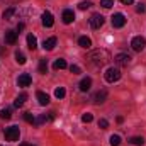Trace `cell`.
I'll return each mask as SVG.
<instances>
[{
    "label": "cell",
    "instance_id": "cell-32",
    "mask_svg": "<svg viewBox=\"0 0 146 146\" xmlns=\"http://www.w3.org/2000/svg\"><path fill=\"white\" fill-rule=\"evenodd\" d=\"M70 72H72L73 75H78V73H82V70H80V66H76V65H72V66H70Z\"/></svg>",
    "mask_w": 146,
    "mask_h": 146
},
{
    "label": "cell",
    "instance_id": "cell-2",
    "mask_svg": "<svg viewBox=\"0 0 146 146\" xmlns=\"http://www.w3.org/2000/svg\"><path fill=\"white\" fill-rule=\"evenodd\" d=\"M121 70L117 68V66H110L107 68V72L104 73V76H106V82H109V83H114V82H117V80H121Z\"/></svg>",
    "mask_w": 146,
    "mask_h": 146
},
{
    "label": "cell",
    "instance_id": "cell-3",
    "mask_svg": "<svg viewBox=\"0 0 146 146\" xmlns=\"http://www.w3.org/2000/svg\"><path fill=\"white\" fill-rule=\"evenodd\" d=\"M3 134H5V139H7V141H19L21 131H19L17 126H10V127H7V129L3 131Z\"/></svg>",
    "mask_w": 146,
    "mask_h": 146
},
{
    "label": "cell",
    "instance_id": "cell-15",
    "mask_svg": "<svg viewBox=\"0 0 146 146\" xmlns=\"http://www.w3.org/2000/svg\"><path fill=\"white\" fill-rule=\"evenodd\" d=\"M90 87H92V78L85 76V78L80 82V90H82V92H88V90H90Z\"/></svg>",
    "mask_w": 146,
    "mask_h": 146
},
{
    "label": "cell",
    "instance_id": "cell-37",
    "mask_svg": "<svg viewBox=\"0 0 146 146\" xmlns=\"http://www.w3.org/2000/svg\"><path fill=\"white\" fill-rule=\"evenodd\" d=\"M31 146H33V145H31Z\"/></svg>",
    "mask_w": 146,
    "mask_h": 146
},
{
    "label": "cell",
    "instance_id": "cell-25",
    "mask_svg": "<svg viewBox=\"0 0 146 146\" xmlns=\"http://www.w3.org/2000/svg\"><path fill=\"white\" fill-rule=\"evenodd\" d=\"M65 95H66V90H65L63 87H58V88L54 90V97H56V99H65Z\"/></svg>",
    "mask_w": 146,
    "mask_h": 146
},
{
    "label": "cell",
    "instance_id": "cell-6",
    "mask_svg": "<svg viewBox=\"0 0 146 146\" xmlns=\"http://www.w3.org/2000/svg\"><path fill=\"white\" fill-rule=\"evenodd\" d=\"M104 15H100V14H94L92 17H90V26H92V29H100L102 26H104Z\"/></svg>",
    "mask_w": 146,
    "mask_h": 146
},
{
    "label": "cell",
    "instance_id": "cell-33",
    "mask_svg": "<svg viewBox=\"0 0 146 146\" xmlns=\"http://www.w3.org/2000/svg\"><path fill=\"white\" fill-rule=\"evenodd\" d=\"M145 10H146L145 3H139V5L136 7V12H138V14H145Z\"/></svg>",
    "mask_w": 146,
    "mask_h": 146
},
{
    "label": "cell",
    "instance_id": "cell-29",
    "mask_svg": "<svg viewBox=\"0 0 146 146\" xmlns=\"http://www.w3.org/2000/svg\"><path fill=\"white\" fill-rule=\"evenodd\" d=\"M100 5H102L104 9H110V7L114 5V0H100Z\"/></svg>",
    "mask_w": 146,
    "mask_h": 146
},
{
    "label": "cell",
    "instance_id": "cell-8",
    "mask_svg": "<svg viewBox=\"0 0 146 146\" xmlns=\"http://www.w3.org/2000/svg\"><path fill=\"white\" fill-rule=\"evenodd\" d=\"M17 15H21V10H19L17 7H10V9H7V10L3 12V19H5V21H14Z\"/></svg>",
    "mask_w": 146,
    "mask_h": 146
},
{
    "label": "cell",
    "instance_id": "cell-30",
    "mask_svg": "<svg viewBox=\"0 0 146 146\" xmlns=\"http://www.w3.org/2000/svg\"><path fill=\"white\" fill-rule=\"evenodd\" d=\"M82 121H83V122H92V121H94V115L87 112V114H83V115H82Z\"/></svg>",
    "mask_w": 146,
    "mask_h": 146
},
{
    "label": "cell",
    "instance_id": "cell-11",
    "mask_svg": "<svg viewBox=\"0 0 146 146\" xmlns=\"http://www.w3.org/2000/svg\"><path fill=\"white\" fill-rule=\"evenodd\" d=\"M61 19H63V22H65V24H72L73 21H75V12H73L72 9H65V10H63Z\"/></svg>",
    "mask_w": 146,
    "mask_h": 146
},
{
    "label": "cell",
    "instance_id": "cell-12",
    "mask_svg": "<svg viewBox=\"0 0 146 146\" xmlns=\"http://www.w3.org/2000/svg\"><path fill=\"white\" fill-rule=\"evenodd\" d=\"M107 99V90H99L95 95H94V102L95 104H104Z\"/></svg>",
    "mask_w": 146,
    "mask_h": 146
},
{
    "label": "cell",
    "instance_id": "cell-7",
    "mask_svg": "<svg viewBox=\"0 0 146 146\" xmlns=\"http://www.w3.org/2000/svg\"><path fill=\"white\" fill-rule=\"evenodd\" d=\"M124 24H126V17H124V14H121V12H117V14H114L112 15V26L114 27H124Z\"/></svg>",
    "mask_w": 146,
    "mask_h": 146
},
{
    "label": "cell",
    "instance_id": "cell-1",
    "mask_svg": "<svg viewBox=\"0 0 146 146\" xmlns=\"http://www.w3.org/2000/svg\"><path fill=\"white\" fill-rule=\"evenodd\" d=\"M88 61H90L92 66L100 68V66H106L110 61V54L107 49H95L88 54Z\"/></svg>",
    "mask_w": 146,
    "mask_h": 146
},
{
    "label": "cell",
    "instance_id": "cell-24",
    "mask_svg": "<svg viewBox=\"0 0 146 146\" xmlns=\"http://www.w3.org/2000/svg\"><path fill=\"white\" fill-rule=\"evenodd\" d=\"M109 143H110V146H119L121 145V136L119 134H112L109 138Z\"/></svg>",
    "mask_w": 146,
    "mask_h": 146
},
{
    "label": "cell",
    "instance_id": "cell-13",
    "mask_svg": "<svg viewBox=\"0 0 146 146\" xmlns=\"http://www.w3.org/2000/svg\"><path fill=\"white\" fill-rule=\"evenodd\" d=\"M15 41H17V33L15 31H12V29L5 31V42L7 44H15Z\"/></svg>",
    "mask_w": 146,
    "mask_h": 146
},
{
    "label": "cell",
    "instance_id": "cell-16",
    "mask_svg": "<svg viewBox=\"0 0 146 146\" xmlns=\"http://www.w3.org/2000/svg\"><path fill=\"white\" fill-rule=\"evenodd\" d=\"M42 46H44V49L53 51V49H54V46H56V37H49V39H46V41L42 42Z\"/></svg>",
    "mask_w": 146,
    "mask_h": 146
},
{
    "label": "cell",
    "instance_id": "cell-4",
    "mask_svg": "<svg viewBox=\"0 0 146 146\" xmlns=\"http://www.w3.org/2000/svg\"><path fill=\"white\" fill-rule=\"evenodd\" d=\"M131 48L134 49V51H138V53H141L143 49L146 48V39L143 36H136L133 37V41H131Z\"/></svg>",
    "mask_w": 146,
    "mask_h": 146
},
{
    "label": "cell",
    "instance_id": "cell-26",
    "mask_svg": "<svg viewBox=\"0 0 146 146\" xmlns=\"http://www.w3.org/2000/svg\"><path fill=\"white\" fill-rule=\"evenodd\" d=\"M24 121L29 122V124H36V117H34L31 112H26V114H24Z\"/></svg>",
    "mask_w": 146,
    "mask_h": 146
},
{
    "label": "cell",
    "instance_id": "cell-27",
    "mask_svg": "<svg viewBox=\"0 0 146 146\" xmlns=\"http://www.w3.org/2000/svg\"><path fill=\"white\" fill-rule=\"evenodd\" d=\"M48 72V60H41L39 61V73H46Z\"/></svg>",
    "mask_w": 146,
    "mask_h": 146
},
{
    "label": "cell",
    "instance_id": "cell-10",
    "mask_svg": "<svg viewBox=\"0 0 146 146\" xmlns=\"http://www.w3.org/2000/svg\"><path fill=\"white\" fill-rule=\"evenodd\" d=\"M31 83H33V78H31V75H29V73H22V75L17 78V85H19V87H22V88L29 87Z\"/></svg>",
    "mask_w": 146,
    "mask_h": 146
},
{
    "label": "cell",
    "instance_id": "cell-22",
    "mask_svg": "<svg viewBox=\"0 0 146 146\" xmlns=\"http://www.w3.org/2000/svg\"><path fill=\"white\" fill-rule=\"evenodd\" d=\"M12 117V110L9 109V107H5V109H0V119H10Z\"/></svg>",
    "mask_w": 146,
    "mask_h": 146
},
{
    "label": "cell",
    "instance_id": "cell-18",
    "mask_svg": "<svg viewBox=\"0 0 146 146\" xmlns=\"http://www.w3.org/2000/svg\"><path fill=\"white\" fill-rule=\"evenodd\" d=\"M26 99H27V94H21V95H17V99L14 100V107H22L24 106V102H26Z\"/></svg>",
    "mask_w": 146,
    "mask_h": 146
},
{
    "label": "cell",
    "instance_id": "cell-34",
    "mask_svg": "<svg viewBox=\"0 0 146 146\" xmlns=\"http://www.w3.org/2000/svg\"><path fill=\"white\" fill-rule=\"evenodd\" d=\"M24 27H26V26H24V22H19V24H17V33L24 31Z\"/></svg>",
    "mask_w": 146,
    "mask_h": 146
},
{
    "label": "cell",
    "instance_id": "cell-21",
    "mask_svg": "<svg viewBox=\"0 0 146 146\" xmlns=\"http://www.w3.org/2000/svg\"><path fill=\"white\" fill-rule=\"evenodd\" d=\"M27 46H29V49H36V48H37L36 36H33V34H29V36H27Z\"/></svg>",
    "mask_w": 146,
    "mask_h": 146
},
{
    "label": "cell",
    "instance_id": "cell-19",
    "mask_svg": "<svg viewBox=\"0 0 146 146\" xmlns=\"http://www.w3.org/2000/svg\"><path fill=\"white\" fill-rule=\"evenodd\" d=\"M129 143L134 146H143L145 145V138L143 136H133L131 139H129Z\"/></svg>",
    "mask_w": 146,
    "mask_h": 146
},
{
    "label": "cell",
    "instance_id": "cell-23",
    "mask_svg": "<svg viewBox=\"0 0 146 146\" xmlns=\"http://www.w3.org/2000/svg\"><path fill=\"white\" fill-rule=\"evenodd\" d=\"M15 61H17L19 65H24V63L27 61V58L24 56V53H21V51H15Z\"/></svg>",
    "mask_w": 146,
    "mask_h": 146
},
{
    "label": "cell",
    "instance_id": "cell-28",
    "mask_svg": "<svg viewBox=\"0 0 146 146\" xmlns=\"http://www.w3.org/2000/svg\"><path fill=\"white\" fill-rule=\"evenodd\" d=\"M90 7H92V2H88V0L78 3V9H80V10H87V9H90Z\"/></svg>",
    "mask_w": 146,
    "mask_h": 146
},
{
    "label": "cell",
    "instance_id": "cell-31",
    "mask_svg": "<svg viewBox=\"0 0 146 146\" xmlns=\"http://www.w3.org/2000/svg\"><path fill=\"white\" fill-rule=\"evenodd\" d=\"M99 127H100V129H107V127H109V122H107L106 119H99Z\"/></svg>",
    "mask_w": 146,
    "mask_h": 146
},
{
    "label": "cell",
    "instance_id": "cell-35",
    "mask_svg": "<svg viewBox=\"0 0 146 146\" xmlns=\"http://www.w3.org/2000/svg\"><path fill=\"white\" fill-rule=\"evenodd\" d=\"M121 2H122V3H124V5H131V3H133V2H134V0H121Z\"/></svg>",
    "mask_w": 146,
    "mask_h": 146
},
{
    "label": "cell",
    "instance_id": "cell-17",
    "mask_svg": "<svg viewBox=\"0 0 146 146\" xmlns=\"http://www.w3.org/2000/svg\"><path fill=\"white\" fill-rule=\"evenodd\" d=\"M78 44L82 46V48H85V49H90V46H92V39L87 36H82L78 39Z\"/></svg>",
    "mask_w": 146,
    "mask_h": 146
},
{
    "label": "cell",
    "instance_id": "cell-14",
    "mask_svg": "<svg viewBox=\"0 0 146 146\" xmlns=\"http://www.w3.org/2000/svg\"><path fill=\"white\" fill-rule=\"evenodd\" d=\"M36 97H37V102H39V106H48L49 104V95L48 94H44V92H37L36 94Z\"/></svg>",
    "mask_w": 146,
    "mask_h": 146
},
{
    "label": "cell",
    "instance_id": "cell-9",
    "mask_svg": "<svg viewBox=\"0 0 146 146\" xmlns=\"http://www.w3.org/2000/svg\"><path fill=\"white\" fill-rule=\"evenodd\" d=\"M41 22H42V26L44 27H51L53 24H54V17H53V14L51 12H42V15H41Z\"/></svg>",
    "mask_w": 146,
    "mask_h": 146
},
{
    "label": "cell",
    "instance_id": "cell-5",
    "mask_svg": "<svg viewBox=\"0 0 146 146\" xmlns=\"http://www.w3.org/2000/svg\"><path fill=\"white\" fill-rule=\"evenodd\" d=\"M131 61H133V58H131L129 54H126V53H119V54L114 58V63H115L117 66H127V65H131Z\"/></svg>",
    "mask_w": 146,
    "mask_h": 146
},
{
    "label": "cell",
    "instance_id": "cell-36",
    "mask_svg": "<svg viewBox=\"0 0 146 146\" xmlns=\"http://www.w3.org/2000/svg\"><path fill=\"white\" fill-rule=\"evenodd\" d=\"M21 146H31V145H27V143H22V145H21Z\"/></svg>",
    "mask_w": 146,
    "mask_h": 146
},
{
    "label": "cell",
    "instance_id": "cell-20",
    "mask_svg": "<svg viewBox=\"0 0 146 146\" xmlns=\"http://www.w3.org/2000/svg\"><path fill=\"white\" fill-rule=\"evenodd\" d=\"M66 66H68V65H66V61H65V60H61V58H60V60H56V61L53 63V68H54V70H65Z\"/></svg>",
    "mask_w": 146,
    "mask_h": 146
}]
</instances>
